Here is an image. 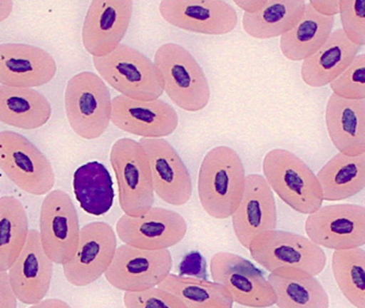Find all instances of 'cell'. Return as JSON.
<instances>
[{
	"mask_svg": "<svg viewBox=\"0 0 365 308\" xmlns=\"http://www.w3.org/2000/svg\"><path fill=\"white\" fill-rule=\"evenodd\" d=\"M139 143L150 162L155 194L169 205H186L192 198V178L173 145L162 138H141Z\"/></svg>",
	"mask_w": 365,
	"mask_h": 308,
	"instance_id": "obj_18",
	"label": "cell"
},
{
	"mask_svg": "<svg viewBox=\"0 0 365 308\" xmlns=\"http://www.w3.org/2000/svg\"><path fill=\"white\" fill-rule=\"evenodd\" d=\"M92 61L98 76L120 96L155 101L164 93L157 66L134 47L120 44L108 56L93 57Z\"/></svg>",
	"mask_w": 365,
	"mask_h": 308,
	"instance_id": "obj_4",
	"label": "cell"
},
{
	"mask_svg": "<svg viewBox=\"0 0 365 308\" xmlns=\"http://www.w3.org/2000/svg\"><path fill=\"white\" fill-rule=\"evenodd\" d=\"M279 308H329V297L317 277L295 269L269 273Z\"/></svg>",
	"mask_w": 365,
	"mask_h": 308,
	"instance_id": "obj_25",
	"label": "cell"
},
{
	"mask_svg": "<svg viewBox=\"0 0 365 308\" xmlns=\"http://www.w3.org/2000/svg\"><path fill=\"white\" fill-rule=\"evenodd\" d=\"M235 5L243 10L244 14H256L260 11L266 6L267 1L259 0V1H251V0H235Z\"/></svg>",
	"mask_w": 365,
	"mask_h": 308,
	"instance_id": "obj_39",
	"label": "cell"
},
{
	"mask_svg": "<svg viewBox=\"0 0 365 308\" xmlns=\"http://www.w3.org/2000/svg\"><path fill=\"white\" fill-rule=\"evenodd\" d=\"M110 122L141 138L163 139L178 128V116L173 106L164 101L134 100L120 94L113 98Z\"/></svg>",
	"mask_w": 365,
	"mask_h": 308,
	"instance_id": "obj_17",
	"label": "cell"
},
{
	"mask_svg": "<svg viewBox=\"0 0 365 308\" xmlns=\"http://www.w3.org/2000/svg\"><path fill=\"white\" fill-rule=\"evenodd\" d=\"M112 96L100 76L82 71L66 87L65 110L73 130L86 140L98 139L110 126Z\"/></svg>",
	"mask_w": 365,
	"mask_h": 308,
	"instance_id": "obj_6",
	"label": "cell"
},
{
	"mask_svg": "<svg viewBox=\"0 0 365 308\" xmlns=\"http://www.w3.org/2000/svg\"><path fill=\"white\" fill-rule=\"evenodd\" d=\"M159 287L173 293L187 308H233L235 305L223 285L205 279L169 274Z\"/></svg>",
	"mask_w": 365,
	"mask_h": 308,
	"instance_id": "obj_31",
	"label": "cell"
},
{
	"mask_svg": "<svg viewBox=\"0 0 365 308\" xmlns=\"http://www.w3.org/2000/svg\"><path fill=\"white\" fill-rule=\"evenodd\" d=\"M335 16H324L307 4L297 26L280 38L281 53L289 61H301L315 54L333 33Z\"/></svg>",
	"mask_w": 365,
	"mask_h": 308,
	"instance_id": "obj_26",
	"label": "cell"
},
{
	"mask_svg": "<svg viewBox=\"0 0 365 308\" xmlns=\"http://www.w3.org/2000/svg\"><path fill=\"white\" fill-rule=\"evenodd\" d=\"M29 308H71L68 303H66L63 299H43L40 303L31 305Z\"/></svg>",
	"mask_w": 365,
	"mask_h": 308,
	"instance_id": "obj_40",
	"label": "cell"
},
{
	"mask_svg": "<svg viewBox=\"0 0 365 308\" xmlns=\"http://www.w3.org/2000/svg\"><path fill=\"white\" fill-rule=\"evenodd\" d=\"M248 250L252 258L270 273L295 269L317 277L327 265L323 248L309 238L291 232H264L254 238Z\"/></svg>",
	"mask_w": 365,
	"mask_h": 308,
	"instance_id": "obj_7",
	"label": "cell"
},
{
	"mask_svg": "<svg viewBox=\"0 0 365 308\" xmlns=\"http://www.w3.org/2000/svg\"><path fill=\"white\" fill-rule=\"evenodd\" d=\"M53 270L54 262L43 250L40 232L30 230L24 250L8 270L10 284L18 301L26 305L42 302L51 287Z\"/></svg>",
	"mask_w": 365,
	"mask_h": 308,
	"instance_id": "obj_21",
	"label": "cell"
},
{
	"mask_svg": "<svg viewBox=\"0 0 365 308\" xmlns=\"http://www.w3.org/2000/svg\"><path fill=\"white\" fill-rule=\"evenodd\" d=\"M54 57L43 48L20 43L0 44V86L42 87L54 79Z\"/></svg>",
	"mask_w": 365,
	"mask_h": 308,
	"instance_id": "obj_20",
	"label": "cell"
},
{
	"mask_svg": "<svg viewBox=\"0 0 365 308\" xmlns=\"http://www.w3.org/2000/svg\"><path fill=\"white\" fill-rule=\"evenodd\" d=\"M73 192L82 210L96 217L106 215L114 203L112 176L98 162H89L76 170Z\"/></svg>",
	"mask_w": 365,
	"mask_h": 308,
	"instance_id": "obj_29",
	"label": "cell"
},
{
	"mask_svg": "<svg viewBox=\"0 0 365 308\" xmlns=\"http://www.w3.org/2000/svg\"><path fill=\"white\" fill-rule=\"evenodd\" d=\"M80 231L71 196L61 190L48 192L41 205L40 237L49 260L63 266L71 262L79 247Z\"/></svg>",
	"mask_w": 365,
	"mask_h": 308,
	"instance_id": "obj_9",
	"label": "cell"
},
{
	"mask_svg": "<svg viewBox=\"0 0 365 308\" xmlns=\"http://www.w3.org/2000/svg\"><path fill=\"white\" fill-rule=\"evenodd\" d=\"M331 270L338 287L356 308H365V250H335Z\"/></svg>",
	"mask_w": 365,
	"mask_h": 308,
	"instance_id": "obj_32",
	"label": "cell"
},
{
	"mask_svg": "<svg viewBox=\"0 0 365 308\" xmlns=\"http://www.w3.org/2000/svg\"><path fill=\"white\" fill-rule=\"evenodd\" d=\"M324 200L351 198L365 188V152L358 157L336 154L317 174Z\"/></svg>",
	"mask_w": 365,
	"mask_h": 308,
	"instance_id": "obj_27",
	"label": "cell"
},
{
	"mask_svg": "<svg viewBox=\"0 0 365 308\" xmlns=\"http://www.w3.org/2000/svg\"><path fill=\"white\" fill-rule=\"evenodd\" d=\"M24 205L14 197L0 198V270L8 271L19 258L29 235Z\"/></svg>",
	"mask_w": 365,
	"mask_h": 308,
	"instance_id": "obj_30",
	"label": "cell"
},
{
	"mask_svg": "<svg viewBox=\"0 0 365 308\" xmlns=\"http://www.w3.org/2000/svg\"><path fill=\"white\" fill-rule=\"evenodd\" d=\"M159 11L168 24L206 36H225L239 22L235 7L222 0H164Z\"/></svg>",
	"mask_w": 365,
	"mask_h": 308,
	"instance_id": "obj_15",
	"label": "cell"
},
{
	"mask_svg": "<svg viewBox=\"0 0 365 308\" xmlns=\"http://www.w3.org/2000/svg\"><path fill=\"white\" fill-rule=\"evenodd\" d=\"M153 63L161 75L164 92L178 108L199 112L208 106L211 91L206 73L185 47L163 44L157 49Z\"/></svg>",
	"mask_w": 365,
	"mask_h": 308,
	"instance_id": "obj_3",
	"label": "cell"
},
{
	"mask_svg": "<svg viewBox=\"0 0 365 308\" xmlns=\"http://www.w3.org/2000/svg\"><path fill=\"white\" fill-rule=\"evenodd\" d=\"M312 7L324 16H335L340 14V1H309Z\"/></svg>",
	"mask_w": 365,
	"mask_h": 308,
	"instance_id": "obj_38",
	"label": "cell"
},
{
	"mask_svg": "<svg viewBox=\"0 0 365 308\" xmlns=\"http://www.w3.org/2000/svg\"><path fill=\"white\" fill-rule=\"evenodd\" d=\"M326 126L340 153L358 157L365 152V100L333 93L326 106Z\"/></svg>",
	"mask_w": 365,
	"mask_h": 308,
	"instance_id": "obj_22",
	"label": "cell"
},
{
	"mask_svg": "<svg viewBox=\"0 0 365 308\" xmlns=\"http://www.w3.org/2000/svg\"><path fill=\"white\" fill-rule=\"evenodd\" d=\"M52 117V106L32 88L0 86V122L16 128L33 130Z\"/></svg>",
	"mask_w": 365,
	"mask_h": 308,
	"instance_id": "obj_24",
	"label": "cell"
},
{
	"mask_svg": "<svg viewBox=\"0 0 365 308\" xmlns=\"http://www.w3.org/2000/svg\"><path fill=\"white\" fill-rule=\"evenodd\" d=\"M245 182L237 152L225 145L213 148L199 168L198 197L202 208L215 219L231 217L243 198Z\"/></svg>",
	"mask_w": 365,
	"mask_h": 308,
	"instance_id": "obj_1",
	"label": "cell"
},
{
	"mask_svg": "<svg viewBox=\"0 0 365 308\" xmlns=\"http://www.w3.org/2000/svg\"><path fill=\"white\" fill-rule=\"evenodd\" d=\"M237 241L248 250L256 236L276 230V200L267 180L259 174L246 176L245 190L239 208L232 215Z\"/></svg>",
	"mask_w": 365,
	"mask_h": 308,
	"instance_id": "obj_19",
	"label": "cell"
},
{
	"mask_svg": "<svg viewBox=\"0 0 365 308\" xmlns=\"http://www.w3.org/2000/svg\"><path fill=\"white\" fill-rule=\"evenodd\" d=\"M0 168L20 190L34 196L52 192L55 173L44 154L20 133L0 131Z\"/></svg>",
	"mask_w": 365,
	"mask_h": 308,
	"instance_id": "obj_8",
	"label": "cell"
},
{
	"mask_svg": "<svg viewBox=\"0 0 365 308\" xmlns=\"http://www.w3.org/2000/svg\"><path fill=\"white\" fill-rule=\"evenodd\" d=\"M118 247V235L106 222L82 227L77 252L63 266L66 280L75 287L96 282L108 271Z\"/></svg>",
	"mask_w": 365,
	"mask_h": 308,
	"instance_id": "obj_14",
	"label": "cell"
},
{
	"mask_svg": "<svg viewBox=\"0 0 365 308\" xmlns=\"http://www.w3.org/2000/svg\"><path fill=\"white\" fill-rule=\"evenodd\" d=\"M305 8L301 0H270L260 11L244 14V31L258 40L281 38L300 21Z\"/></svg>",
	"mask_w": 365,
	"mask_h": 308,
	"instance_id": "obj_28",
	"label": "cell"
},
{
	"mask_svg": "<svg viewBox=\"0 0 365 308\" xmlns=\"http://www.w3.org/2000/svg\"><path fill=\"white\" fill-rule=\"evenodd\" d=\"M186 233L187 223L180 213L158 207L140 217L122 215L116 223L120 241L140 250H169L182 242Z\"/></svg>",
	"mask_w": 365,
	"mask_h": 308,
	"instance_id": "obj_13",
	"label": "cell"
},
{
	"mask_svg": "<svg viewBox=\"0 0 365 308\" xmlns=\"http://www.w3.org/2000/svg\"><path fill=\"white\" fill-rule=\"evenodd\" d=\"M334 93L350 100H365V54L358 55L351 65L330 84Z\"/></svg>",
	"mask_w": 365,
	"mask_h": 308,
	"instance_id": "obj_33",
	"label": "cell"
},
{
	"mask_svg": "<svg viewBox=\"0 0 365 308\" xmlns=\"http://www.w3.org/2000/svg\"><path fill=\"white\" fill-rule=\"evenodd\" d=\"M213 282L223 285L235 303L250 308L276 305L277 297L269 281L250 260L229 252H219L210 260Z\"/></svg>",
	"mask_w": 365,
	"mask_h": 308,
	"instance_id": "obj_11",
	"label": "cell"
},
{
	"mask_svg": "<svg viewBox=\"0 0 365 308\" xmlns=\"http://www.w3.org/2000/svg\"><path fill=\"white\" fill-rule=\"evenodd\" d=\"M14 9V3L10 0H0V24L9 18Z\"/></svg>",
	"mask_w": 365,
	"mask_h": 308,
	"instance_id": "obj_41",
	"label": "cell"
},
{
	"mask_svg": "<svg viewBox=\"0 0 365 308\" xmlns=\"http://www.w3.org/2000/svg\"><path fill=\"white\" fill-rule=\"evenodd\" d=\"M124 304L126 308H187L176 295L159 287L125 292Z\"/></svg>",
	"mask_w": 365,
	"mask_h": 308,
	"instance_id": "obj_35",
	"label": "cell"
},
{
	"mask_svg": "<svg viewBox=\"0 0 365 308\" xmlns=\"http://www.w3.org/2000/svg\"><path fill=\"white\" fill-rule=\"evenodd\" d=\"M264 180L272 192L297 212L312 215L323 207V190L313 170L294 153L274 149L262 161Z\"/></svg>",
	"mask_w": 365,
	"mask_h": 308,
	"instance_id": "obj_2",
	"label": "cell"
},
{
	"mask_svg": "<svg viewBox=\"0 0 365 308\" xmlns=\"http://www.w3.org/2000/svg\"><path fill=\"white\" fill-rule=\"evenodd\" d=\"M342 31L356 46L365 45V0L340 1Z\"/></svg>",
	"mask_w": 365,
	"mask_h": 308,
	"instance_id": "obj_34",
	"label": "cell"
},
{
	"mask_svg": "<svg viewBox=\"0 0 365 308\" xmlns=\"http://www.w3.org/2000/svg\"><path fill=\"white\" fill-rule=\"evenodd\" d=\"M180 276L206 280V260L200 252H192L184 257L180 265Z\"/></svg>",
	"mask_w": 365,
	"mask_h": 308,
	"instance_id": "obj_36",
	"label": "cell"
},
{
	"mask_svg": "<svg viewBox=\"0 0 365 308\" xmlns=\"http://www.w3.org/2000/svg\"><path fill=\"white\" fill-rule=\"evenodd\" d=\"M360 47L346 38L342 29L336 30L315 54L303 61V81L313 88L333 83L351 65Z\"/></svg>",
	"mask_w": 365,
	"mask_h": 308,
	"instance_id": "obj_23",
	"label": "cell"
},
{
	"mask_svg": "<svg viewBox=\"0 0 365 308\" xmlns=\"http://www.w3.org/2000/svg\"><path fill=\"white\" fill-rule=\"evenodd\" d=\"M110 164L118 180L120 209L129 217H140L155 203L150 162L139 141L118 139L113 145Z\"/></svg>",
	"mask_w": 365,
	"mask_h": 308,
	"instance_id": "obj_5",
	"label": "cell"
},
{
	"mask_svg": "<svg viewBox=\"0 0 365 308\" xmlns=\"http://www.w3.org/2000/svg\"><path fill=\"white\" fill-rule=\"evenodd\" d=\"M134 1L96 0L86 14L82 43L92 57L108 56L122 44L130 26Z\"/></svg>",
	"mask_w": 365,
	"mask_h": 308,
	"instance_id": "obj_16",
	"label": "cell"
},
{
	"mask_svg": "<svg viewBox=\"0 0 365 308\" xmlns=\"http://www.w3.org/2000/svg\"><path fill=\"white\" fill-rule=\"evenodd\" d=\"M307 238L319 247L348 250L365 245V207L331 205L322 207L305 221Z\"/></svg>",
	"mask_w": 365,
	"mask_h": 308,
	"instance_id": "obj_12",
	"label": "cell"
},
{
	"mask_svg": "<svg viewBox=\"0 0 365 308\" xmlns=\"http://www.w3.org/2000/svg\"><path fill=\"white\" fill-rule=\"evenodd\" d=\"M18 299L10 284L8 271L0 270V308H16Z\"/></svg>",
	"mask_w": 365,
	"mask_h": 308,
	"instance_id": "obj_37",
	"label": "cell"
},
{
	"mask_svg": "<svg viewBox=\"0 0 365 308\" xmlns=\"http://www.w3.org/2000/svg\"><path fill=\"white\" fill-rule=\"evenodd\" d=\"M173 260L169 250H145L118 246L104 273L106 281L124 292H140L159 287L171 274Z\"/></svg>",
	"mask_w": 365,
	"mask_h": 308,
	"instance_id": "obj_10",
	"label": "cell"
}]
</instances>
